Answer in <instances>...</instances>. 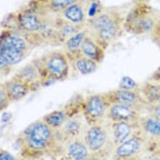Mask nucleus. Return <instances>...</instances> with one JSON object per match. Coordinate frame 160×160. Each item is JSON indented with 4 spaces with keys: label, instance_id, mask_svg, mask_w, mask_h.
I'll return each mask as SVG.
<instances>
[{
    "label": "nucleus",
    "instance_id": "25",
    "mask_svg": "<svg viewBox=\"0 0 160 160\" xmlns=\"http://www.w3.org/2000/svg\"><path fill=\"white\" fill-rule=\"evenodd\" d=\"M136 87V83L134 80L129 76H124L122 78L119 83V88L121 90H132Z\"/></svg>",
    "mask_w": 160,
    "mask_h": 160
},
{
    "label": "nucleus",
    "instance_id": "8",
    "mask_svg": "<svg viewBox=\"0 0 160 160\" xmlns=\"http://www.w3.org/2000/svg\"><path fill=\"white\" fill-rule=\"evenodd\" d=\"M142 146V141L137 136H131L123 142L115 146L114 156L117 159L135 158Z\"/></svg>",
    "mask_w": 160,
    "mask_h": 160
},
{
    "label": "nucleus",
    "instance_id": "19",
    "mask_svg": "<svg viewBox=\"0 0 160 160\" xmlns=\"http://www.w3.org/2000/svg\"><path fill=\"white\" fill-rule=\"evenodd\" d=\"M0 53L11 66L20 62L25 56L21 52L2 46H0Z\"/></svg>",
    "mask_w": 160,
    "mask_h": 160
},
{
    "label": "nucleus",
    "instance_id": "30",
    "mask_svg": "<svg viewBox=\"0 0 160 160\" xmlns=\"http://www.w3.org/2000/svg\"><path fill=\"white\" fill-rule=\"evenodd\" d=\"M97 8H98V5L96 3H92L88 10V15L90 17H93L97 13Z\"/></svg>",
    "mask_w": 160,
    "mask_h": 160
},
{
    "label": "nucleus",
    "instance_id": "27",
    "mask_svg": "<svg viewBox=\"0 0 160 160\" xmlns=\"http://www.w3.org/2000/svg\"><path fill=\"white\" fill-rule=\"evenodd\" d=\"M152 22L150 19H141L138 20L136 25L137 27L142 31H149L152 28Z\"/></svg>",
    "mask_w": 160,
    "mask_h": 160
},
{
    "label": "nucleus",
    "instance_id": "10",
    "mask_svg": "<svg viewBox=\"0 0 160 160\" xmlns=\"http://www.w3.org/2000/svg\"><path fill=\"white\" fill-rule=\"evenodd\" d=\"M44 23V20L41 16L33 12L22 13L18 17L20 27L28 33H35L41 30Z\"/></svg>",
    "mask_w": 160,
    "mask_h": 160
},
{
    "label": "nucleus",
    "instance_id": "4",
    "mask_svg": "<svg viewBox=\"0 0 160 160\" xmlns=\"http://www.w3.org/2000/svg\"><path fill=\"white\" fill-rule=\"evenodd\" d=\"M109 105L105 98L93 95L88 97L84 105V115L92 124H100V121L107 115Z\"/></svg>",
    "mask_w": 160,
    "mask_h": 160
},
{
    "label": "nucleus",
    "instance_id": "3",
    "mask_svg": "<svg viewBox=\"0 0 160 160\" xmlns=\"http://www.w3.org/2000/svg\"><path fill=\"white\" fill-rule=\"evenodd\" d=\"M82 138L90 152L95 156L107 146L109 133L106 128L100 124H91L87 128Z\"/></svg>",
    "mask_w": 160,
    "mask_h": 160
},
{
    "label": "nucleus",
    "instance_id": "17",
    "mask_svg": "<svg viewBox=\"0 0 160 160\" xmlns=\"http://www.w3.org/2000/svg\"><path fill=\"white\" fill-rule=\"evenodd\" d=\"M139 121L141 127L146 134L152 137L160 138V120L149 116Z\"/></svg>",
    "mask_w": 160,
    "mask_h": 160
},
{
    "label": "nucleus",
    "instance_id": "33",
    "mask_svg": "<svg viewBox=\"0 0 160 160\" xmlns=\"http://www.w3.org/2000/svg\"><path fill=\"white\" fill-rule=\"evenodd\" d=\"M157 74H158V78L160 79V68L158 69V72H157Z\"/></svg>",
    "mask_w": 160,
    "mask_h": 160
},
{
    "label": "nucleus",
    "instance_id": "16",
    "mask_svg": "<svg viewBox=\"0 0 160 160\" xmlns=\"http://www.w3.org/2000/svg\"><path fill=\"white\" fill-rule=\"evenodd\" d=\"M69 115L66 111L57 110L46 115L42 119L54 131H57L65 123Z\"/></svg>",
    "mask_w": 160,
    "mask_h": 160
},
{
    "label": "nucleus",
    "instance_id": "22",
    "mask_svg": "<svg viewBox=\"0 0 160 160\" xmlns=\"http://www.w3.org/2000/svg\"><path fill=\"white\" fill-rule=\"evenodd\" d=\"M85 38V35L83 32H78L68 39L66 46L70 51L76 50L81 46Z\"/></svg>",
    "mask_w": 160,
    "mask_h": 160
},
{
    "label": "nucleus",
    "instance_id": "5",
    "mask_svg": "<svg viewBox=\"0 0 160 160\" xmlns=\"http://www.w3.org/2000/svg\"><path fill=\"white\" fill-rule=\"evenodd\" d=\"M107 115L113 122H126L133 124L140 120V114L137 107L122 103L110 104Z\"/></svg>",
    "mask_w": 160,
    "mask_h": 160
},
{
    "label": "nucleus",
    "instance_id": "13",
    "mask_svg": "<svg viewBox=\"0 0 160 160\" xmlns=\"http://www.w3.org/2000/svg\"><path fill=\"white\" fill-rule=\"evenodd\" d=\"M132 124L126 122H113L111 136L113 143L117 146L129 138L132 132Z\"/></svg>",
    "mask_w": 160,
    "mask_h": 160
},
{
    "label": "nucleus",
    "instance_id": "28",
    "mask_svg": "<svg viewBox=\"0 0 160 160\" xmlns=\"http://www.w3.org/2000/svg\"><path fill=\"white\" fill-rule=\"evenodd\" d=\"M11 67L0 53V74H7L10 72Z\"/></svg>",
    "mask_w": 160,
    "mask_h": 160
},
{
    "label": "nucleus",
    "instance_id": "20",
    "mask_svg": "<svg viewBox=\"0 0 160 160\" xmlns=\"http://www.w3.org/2000/svg\"><path fill=\"white\" fill-rule=\"evenodd\" d=\"M76 67L80 73L87 75L95 72L97 68V65L93 60L88 58H83L76 61Z\"/></svg>",
    "mask_w": 160,
    "mask_h": 160
},
{
    "label": "nucleus",
    "instance_id": "7",
    "mask_svg": "<svg viewBox=\"0 0 160 160\" xmlns=\"http://www.w3.org/2000/svg\"><path fill=\"white\" fill-rule=\"evenodd\" d=\"M4 87L10 102L22 100L32 90L28 84L16 76L4 83Z\"/></svg>",
    "mask_w": 160,
    "mask_h": 160
},
{
    "label": "nucleus",
    "instance_id": "23",
    "mask_svg": "<svg viewBox=\"0 0 160 160\" xmlns=\"http://www.w3.org/2000/svg\"><path fill=\"white\" fill-rule=\"evenodd\" d=\"M76 0H49L48 6L53 10H64L68 7L74 3Z\"/></svg>",
    "mask_w": 160,
    "mask_h": 160
},
{
    "label": "nucleus",
    "instance_id": "9",
    "mask_svg": "<svg viewBox=\"0 0 160 160\" xmlns=\"http://www.w3.org/2000/svg\"><path fill=\"white\" fill-rule=\"evenodd\" d=\"M87 128L84 127L83 122L78 117H69L62 126L57 131L61 137L66 141L81 138L80 135L84 134Z\"/></svg>",
    "mask_w": 160,
    "mask_h": 160
},
{
    "label": "nucleus",
    "instance_id": "11",
    "mask_svg": "<svg viewBox=\"0 0 160 160\" xmlns=\"http://www.w3.org/2000/svg\"><path fill=\"white\" fill-rule=\"evenodd\" d=\"M28 84L32 90L34 86L42 84V77L35 63H31L19 69L15 76Z\"/></svg>",
    "mask_w": 160,
    "mask_h": 160
},
{
    "label": "nucleus",
    "instance_id": "26",
    "mask_svg": "<svg viewBox=\"0 0 160 160\" xmlns=\"http://www.w3.org/2000/svg\"><path fill=\"white\" fill-rule=\"evenodd\" d=\"M10 103L7 95L4 84L0 83V110L5 108Z\"/></svg>",
    "mask_w": 160,
    "mask_h": 160
},
{
    "label": "nucleus",
    "instance_id": "14",
    "mask_svg": "<svg viewBox=\"0 0 160 160\" xmlns=\"http://www.w3.org/2000/svg\"><path fill=\"white\" fill-rule=\"evenodd\" d=\"M94 26L100 36L104 40L112 38L116 33V27L113 21L106 15L98 17L94 22Z\"/></svg>",
    "mask_w": 160,
    "mask_h": 160
},
{
    "label": "nucleus",
    "instance_id": "18",
    "mask_svg": "<svg viewBox=\"0 0 160 160\" xmlns=\"http://www.w3.org/2000/svg\"><path fill=\"white\" fill-rule=\"evenodd\" d=\"M64 17L72 23L81 22L84 17L82 8L77 4H72L64 10Z\"/></svg>",
    "mask_w": 160,
    "mask_h": 160
},
{
    "label": "nucleus",
    "instance_id": "12",
    "mask_svg": "<svg viewBox=\"0 0 160 160\" xmlns=\"http://www.w3.org/2000/svg\"><path fill=\"white\" fill-rule=\"evenodd\" d=\"M0 46H2L17 52L26 54L28 49V44L22 36L15 33L9 32L0 39Z\"/></svg>",
    "mask_w": 160,
    "mask_h": 160
},
{
    "label": "nucleus",
    "instance_id": "6",
    "mask_svg": "<svg viewBox=\"0 0 160 160\" xmlns=\"http://www.w3.org/2000/svg\"><path fill=\"white\" fill-rule=\"evenodd\" d=\"M64 151L69 160H92L94 156L82 138L66 141Z\"/></svg>",
    "mask_w": 160,
    "mask_h": 160
},
{
    "label": "nucleus",
    "instance_id": "21",
    "mask_svg": "<svg viewBox=\"0 0 160 160\" xmlns=\"http://www.w3.org/2000/svg\"><path fill=\"white\" fill-rule=\"evenodd\" d=\"M80 47L82 51L87 58L93 61L97 59L98 56V49L91 40L85 38Z\"/></svg>",
    "mask_w": 160,
    "mask_h": 160
},
{
    "label": "nucleus",
    "instance_id": "2",
    "mask_svg": "<svg viewBox=\"0 0 160 160\" xmlns=\"http://www.w3.org/2000/svg\"><path fill=\"white\" fill-rule=\"evenodd\" d=\"M35 63L41 73L42 85L48 82L64 79L68 74V62L61 52H49Z\"/></svg>",
    "mask_w": 160,
    "mask_h": 160
},
{
    "label": "nucleus",
    "instance_id": "31",
    "mask_svg": "<svg viewBox=\"0 0 160 160\" xmlns=\"http://www.w3.org/2000/svg\"><path fill=\"white\" fill-rule=\"evenodd\" d=\"M148 160H160L159 156H152L150 157Z\"/></svg>",
    "mask_w": 160,
    "mask_h": 160
},
{
    "label": "nucleus",
    "instance_id": "24",
    "mask_svg": "<svg viewBox=\"0 0 160 160\" xmlns=\"http://www.w3.org/2000/svg\"><path fill=\"white\" fill-rule=\"evenodd\" d=\"M58 33L61 37H69L77 33L76 28L74 26L70 24L61 25L58 29Z\"/></svg>",
    "mask_w": 160,
    "mask_h": 160
},
{
    "label": "nucleus",
    "instance_id": "29",
    "mask_svg": "<svg viewBox=\"0 0 160 160\" xmlns=\"http://www.w3.org/2000/svg\"><path fill=\"white\" fill-rule=\"evenodd\" d=\"M0 160H18L15 156L7 150L0 149Z\"/></svg>",
    "mask_w": 160,
    "mask_h": 160
},
{
    "label": "nucleus",
    "instance_id": "32",
    "mask_svg": "<svg viewBox=\"0 0 160 160\" xmlns=\"http://www.w3.org/2000/svg\"><path fill=\"white\" fill-rule=\"evenodd\" d=\"M117 160H138L137 158H129V159H117Z\"/></svg>",
    "mask_w": 160,
    "mask_h": 160
},
{
    "label": "nucleus",
    "instance_id": "1",
    "mask_svg": "<svg viewBox=\"0 0 160 160\" xmlns=\"http://www.w3.org/2000/svg\"><path fill=\"white\" fill-rule=\"evenodd\" d=\"M23 148L31 152H42L51 149L56 143V131L42 119L30 125L23 135Z\"/></svg>",
    "mask_w": 160,
    "mask_h": 160
},
{
    "label": "nucleus",
    "instance_id": "15",
    "mask_svg": "<svg viewBox=\"0 0 160 160\" xmlns=\"http://www.w3.org/2000/svg\"><path fill=\"white\" fill-rule=\"evenodd\" d=\"M111 103H122L135 107H138L140 103L139 96L132 90H120L115 92L112 96Z\"/></svg>",
    "mask_w": 160,
    "mask_h": 160
}]
</instances>
